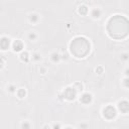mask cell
<instances>
[{
	"label": "cell",
	"instance_id": "cell-1",
	"mask_svg": "<svg viewBox=\"0 0 129 129\" xmlns=\"http://www.w3.org/2000/svg\"><path fill=\"white\" fill-rule=\"evenodd\" d=\"M128 20L121 15L112 16L107 22V32L114 39H122L128 34Z\"/></svg>",
	"mask_w": 129,
	"mask_h": 129
},
{
	"label": "cell",
	"instance_id": "cell-2",
	"mask_svg": "<svg viewBox=\"0 0 129 129\" xmlns=\"http://www.w3.org/2000/svg\"><path fill=\"white\" fill-rule=\"evenodd\" d=\"M70 50L74 56L78 58H84L90 53V50H91L90 41L86 37L77 36L71 41Z\"/></svg>",
	"mask_w": 129,
	"mask_h": 129
},
{
	"label": "cell",
	"instance_id": "cell-3",
	"mask_svg": "<svg viewBox=\"0 0 129 129\" xmlns=\"http://www.w3.org/2000/svg\"><path fill=\"white\" fill-rule=\"evenodd\" d=\"M103 115H104V117H105L106 119L112 120V119H114V118L116 117L117 112H116V109H115L113 106L109 105V106H107V107L104 108V110H103Z\"/></svg>",
	"mask_w": 129,
	"mask_h": 129
},
{
	"label": "cell",
	"instance_id": "cell-4",
	"mask_svg": "<svg viewBox=\"0 0 129 129\" xmlns=\"http://www.w3.org/2000/svg\"><path fill=\"white\" fill-rule=\"evenodd\" d=\"M76 96H77V90L75 88H71V87L67 88L63 92V98L67 99V100L72 101L76 98Z\"/></svg>",
	"mask_w": 129,
	"mask_h": 129
},
{
	"label": "cell",
	"instance_id": "cell-5",
	"mask_svg": "<svg viewBox=\"0 0 129 129\" xmlns=\"http://www.w3.org/2000/svg\"><path fill=\"white\" fill-rule=\"evenodd\" d=\"M9 45H10V39L8 37H5L4 36V37L0 38V48L1 49L6 50V49H8Z\"/></svg>",
	"mask_w": 129,
	"mask_h": 129
},
{
	"label": "cell",
	"instance_id": "cell-6",
	"mask_svg": "<svg viewBox=\"0 0 129 129\" xmlns=\"http://www.w3.org/2000/svg\"><path fill=\"white\" fill-rule=\"evenodd\" d=\"M118 107H119V110H120L122 113H127V112H128V110H129V104H128V102H127V101L119 102Z\"/></svg>",
	"mask_w": 129,
	"mask_h": 129
},
{
	"label": "cell",
	"instance_id": "cell-7",
	"mask_svg": "<svg viewBox=\"0 0 129 129\" xmlns=\"http://www.w3.org/2000/svg\"><path fill=\"white\" fill-rule=\"evenodd\" d=\"M12 47H13V50L18 52V51H21L22 48H23V43L21 40H15L12 44Z\"/></svg>",
	"mask_w": 129,
	"mask_h": 129
},
{
	"label": "cell",
	"instance_id": "cell-8",
	"mask_svg": "<svg viewBox=\"0 0 129 129\" xmlns=\"http://www.w3.org/2000/svg\"><path fill=\"white\" fill-rule=\"evenodd\" d=\"M81 102L83 104H89V103H91L92 102V95L89 94V93L83 94L82 97H81Z\"/></svg>",
	"mask_w": 129,
	"mask_h": 129
},
{
	"label": "cell",
	"instance_id": "cell-9",
	"mask_svg": "<svg viewBox=\"0 0 129 129\" xmlns=\"http://www.w3.org/2000/svg\"><path fill=\"white\" fill-rule=\"evenodd\" d=\"M79 13L82 14V15H86V14L88 13V7H87L86 5L80 6V8H79Z\"/></svg>",
	"mask_w": 129,
	"mask_h": 129
},
{
	"label": "cell",
	"instance_id": "cell-10",
	"mask_svg": "<svg viewBox=\"0 0 129 129\" xmlns=\"http://www.w3.org/2000/svg\"><path fill=\"white\" fill-rule=\"evenodd\" d=\"M25 94H26V92H25L24 89H19V90L17 91V95H18L19 98H23V97L25 96Z\"/></svg>",
	"mask_w": 129,
	"mask_h": 129
},
{
	"label": "cell",
	"instance_id": "cell-11",
	"mask_svg": "<svg viewBox=\"0 0 129 129\" xmlns=\"http://www.w3.org/2000/svg\"><path fill=\"white\" fill-rule=\"evenodd\" d=\"M100 14H101V12H100L99 9H94L93 12H92V15H93L95 18H99V17H100Z\"/></svg>",
	"mask_w": 129,
	"mask_h": 129
},
{
	"label": "cell",
	"instance_id": "cell-12",
	"mask_svg": "<svg viewBox=\"0 0 129 129\" xmlns=\"http://www.w3.org/2000/svg\"><path fill=\"white\" fill-rule=\"evenodd\" d=\"M20 58H21L22 60H24V61H27V60H28V53H27V52H22V53L20 54Z\"/></svg>",
	"mask_w": 129,
	"mask_h": 129
},
{
	"label": "cell",
	"instance_id": "cell-13",
	"mask_svg": "<svg viewBox=\"0 0 129 129\" xmlns=\"http://www.w3.org/2000/svg\"><path fill=\"white\" fill-rule=\"evenodd\" d=\"M30 20H31V21H33V22H34V21H36V20H37V16H36V15H31Z\"/></svg>",
	"mask_w": 129,
	"mask_h": 129
},
{
	"label": "cell",
	"instance_id": "cell-14",
	"mask_svg": "<svg viewBox=\"0 0 129 129\" xmlns=\"http://www.w3.org/2000/svg\"><path fill=\"white\" fill-rule=\"evenodd\" d=\"M4 66V59L3 58H0V69H2Z\"/></svg>",
	"mask_w": 129,
	"mask_h": 129
}]
</instances>
